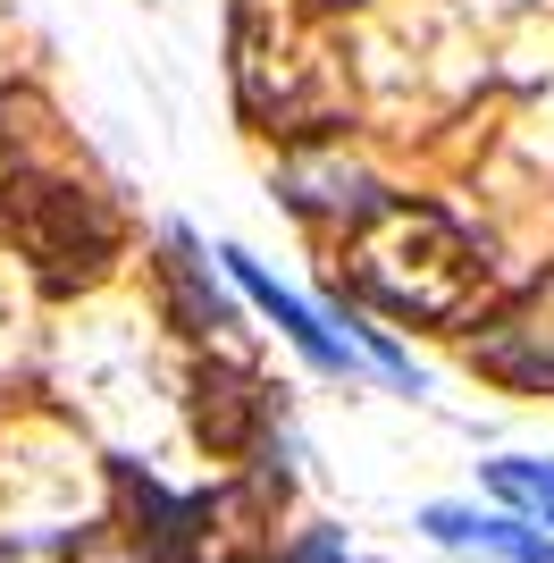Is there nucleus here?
Instances as JSON below:
<instances>
[{
  "mask_svg": "<svg viewBox=\"0 0 554 563\" xmlns=\"http://www.w3.org/2000/svg\"><path fill=\"white\" fill-rule=\"evenodd\" d=\"M487 488L505 496V505H521V514H538V530H554V463H487Z\"/></svg>",
  "mask_w": 554,
  "mask_h": 563,
  "instance_id": "nucleus-3",
  "label": "nucleus"
},
{
  "mask_svg": "<svg viewBox=\"0 0 554 563\" xmlns=\"http://www.w3.org/2000/svg\"><path fill=\"white\" fill-rule=\"evenodd\" d=\"M420 530L437 547H470V555H496V563H554V539L538 521H512V514H470V505H429Z\"/></svg>",
  "mask_w": 554,
  "mask_h": 563,
  "instance_id": "nucleus-2",
  "label": "nucleus"
},
{
  "mask_svg": "<svg viewBox=\"0 0 554 563\" xmlns=\"http://www.w3.org/2000/svg\"><path fill=\"white\" fill-rule=\"evenodd\" d=\"M219 261H228V269H235V286H244V295H253V303L269 311L277 329H286V336H295V345H302V362H311V371H328V378H353V362H362V353H353L345 336L328 329V320H320V311H311V303H302V295H286V286H277V278H269V269H261L253 253H235V244H228V253H219Z\"/></svg>",
  "mask_w": 554,
  "mask_h": 563,
  "instance_id": "nucleus-1",
  "label": "nucleus"
}]
</instances>
